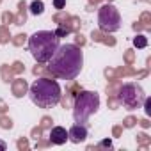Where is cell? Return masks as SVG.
<instances>
[{
	"label": "cell",
	"mask_w": 151,
	"mask_h": 151,
	"mask_svg": "<svg viewBox=\"0 0 151 151\" xmlns=\"http://www.w3.org/2000/svg\"><path fill=\"white\" fill-rule=\"evenodd\" d=\"M84 66V53L77 45H59L52 59L48 60V69L53 78L75 80Z\"/></svg>",
	"instance_id": "1"
},
{
	"label": "cell",
	"mask_w": 151,
	"mask_h": 151,
	"mask_svg": "<svg viewBox=\"0 0 151 151\" xmlns=\"http://www.w3.org/2000/svg\"><path fill=\"white\" fill-rule=\"evenodd\" d=\"M60 86L52 80V77H39L30 87H29V96L34 105L39 109H52L59 103L60 100Z\"/></svg>",
	"instance_id": "2"
},
{
	"label": "cell",
	"mask_w": 151,
	"mask_h": 151,
	"mask_svg": "<svg viewBox=\"0 0 151 151\" xmlns=\"http://www.w3.org/2000/svg\"><path fill=\"white\" fill-rule=\"evenodd\" d=\"M60 37L55 36V32L52 30H39L34 32L29 37V52L32 53V57L36 59V62H48L52 59V55L55 53V50L59 48Z\"/></svg>",
	"instance_id": "3"
},
{
	"label": "cell",
	"mask_w": 151,
	"mask_h": 151,
	"mask_svg": "<svg viewBox=\"0 0 151 151\" xmlns=\"http://www.w3.org/2000/svg\"><path fill=\"white\" fill-rule=\"evenodd\" d=\"M100 109V94L96 91H80L75 96L73 101V117L75 123L86 124L93 114H96Z\"/></svg>",
	"instance_id": "4"
},
{
	"label": "cell",
	"mask_w": 151,
	"mask_h": 151,
	"mask_svg": "<svg viewBox=\"0 0 151 151\" xmlns=\"http://www.w3.org/2000/svg\"><path fill=\"white\" fill-rule=\"evenodd\" d=\"M117 98H119V103L126 110H135V109L142 107V101H144L146 94H144V89L139 84L128 82V84H121V87L117 91Z\"/></svg>",
	"instance_id": "5"
},
{
	"label": "cell",
	"mask_w": 151,
	"mask_h": 151,
	"mask_svg": "<svg viewBox=\"0 0 151 151\" xmlns=\"http://www.w3.org/2000/svg\"><path fill=\"white\" fill-rule=\"evenodd\" d=\"M98 25H100V30L105 34H112L121 29V14L112 2L103 4L98 9Z\"/></svg>",
	"instance_id": "6"
},
{
	"label": "cell",
	"mask_w": 151,
	"mask_h": 151,
	"mask_svg": "<svg viewBox=\"0 0 151 151\" xmlns=\"http://www.w3.org/2000/svg\"><path fill=\"white\" fill-rule=\"evenodd\" d=\"M80 91H82V86H80L78 82L71 80V84L66 87V94H60V100H59V103H60L64 109H69V107L73 105V101H75V96H77Z\"/></svg>",
	"instance_id": "7"
},
{
	"label": "cell",
	"mask_w": 151,
	"mask_h": 151,
	"mask_svg": "<svg viewBox=\"0 0 151 151\" xmlns=\"http://www.w3.org/2000/svg\"><path fill=\"white\" fill-rule=\"evenodd\" d=\"M87 139V126L86 124H73L68 130V140H71L73 144H80Z\"/></svg>",
	"instance_id": "8"
},
{
	"label": "cell",
	"mask_w": 151,
	"mask_h": 151,
	"mask_svg": "<svg viewBox=\"0 0 151 151\" xmlns=\"http://www.w3.org/2000/svg\"><path fill=\"white\" fill-rule=\"evenodd\" d=\"M48 139H50L52 144L62 146V144H66V140H68V132H66V128H62V126H52Z\"/></svg>",
	"instance_id": "9"
},
{
	"label": "cell",
	"mask_w": 151,
	"mask_h": 151,
	"mask_svg": "<svg viewBox=\"0 0 151 151\" xmlns=\"http://www.w3.org/2000/svg\"><path fill=\"white\" fill-rule=\"evenodd\" d=\"M11 93L14 98H23L29 93V84L25 78H13L11 80Z\"/></svg>",
	"instance_id": "10"
},
{
	"label": "cell",
	"mask_w": 151,
	"mask_h": 151,
	"mask_svg": "<svg viewBox=\"0 0 151 151\" xmlns=\"http://www.w3.org/2000/svg\"><path fill=\"white\" fill-rule=\"evenodd\" d=\"M27 14H29V6L25 0H20L18 2V13L14 14V25L22 27L27 23Z\"/></svg>",
	"instance_id": "11"
},
{
	"label": "cell",
	"mask_w": 151,
	"mask_h": 151,
	"mask_svg": "<svg viewBox=\"0 0 151 151\" xmlns=\"http://www.w3.org/2000/svg\"><path fill=\"white\" fill-rule=\"evenodd\" d=\"M62 25H64L71 34H75V32H80V29H82V20H80L78 16H71V14H69L68 20H66Z\"/></svg>",
	"instance_id": "12"
},
{
	"label": "cell",
	"mask_w": 151,
	"mask_h": 151,
	"mask_svg": "<svg viewBox=\"0 0 151 151\" xmlns=\"http://www.w3.org/2000/svg\"><path fill=\"white\" fill-rule=\"evenodd\" d=\"M135 73H137V69H135L133 66H128V64H124V66H119V68L116 69V77H117V78H124V77H135Z\"/></svg>",
	"instance_id": "13"
},
{
	"label": "cell",
	"mask_w": 151,
	"mask_h": 151,
	"mask_svg": "<svg viewBox=\"0 0 151 151\" xmlns=\"http://www.w3.org/2000/svg\"><path fill=\"white\" fill-rule=\"evenodd\" d=\"M121 87V78H114V80H109L105 91H107V96H117V91Z\"/></svg>",
	"instance_id": "14"
},
{
	"label": "cell",
	"mask_w": 151,
	"mask_h": 151,
	"mask_svg": "<svg viewBox=\"0 0 151 151\" xmlns=\"http://www.w3.org/2000/svg\"><path fill=\"white\" fill-rule=\"evenodd\" d=\"M135 140H137V144H139V147L142 149V151H146V149H149V146H151V137L147 135V133H137V137H135Z\"/></svg>",
	"instance_id": "15"
},
{
	"label": "cell",
	"mask_w": 151,
	"mask_h": 151,
	"mask_svg": "<svg viewBox=\"0 0 151 151\" xmlns=\"http://www.w3.org/2000/svg\"><path fill=\"white\" fill-rule=\"evenodd\" d=\"M13 69H11V66L9 64H2L0 66V77H2V82L4 84H9L11 80H13Z\"/></svg>",
	"instance_id": "16"
},
{
	"label": "cell",
	"mask_w": 151,
	"mask_h": 151,
	"mask_svg": "<svg viewBox=\"0 0 151 151\" xmlns=\"http://www.w3.org/2000/svg\"><path fill=\"white\" fill-rule=\"evenodd\" d=\"M29 13L34 14V16H39L45 13V4H43V0H34V2L29 6Z\"/></svg>",
	"instance_id": "17"
},
{
	"label": "cell",
	"mask_w": 151,
	"mask_h": 151,
	"mask_svg": "<svg viewBox=\"0 0 151 151\" xmlns=\"http://www.w3.org/2000/svg\"><path fill=\"white\" fill-rule=\"evenodd\" d=\"M32 73L36 75V77H52V73H50V69H48L46 66H43L41 62H37V64L34 66ZM52 78H53V77H52Z\"/></svg>",
	"instance_id": "18"
},
{
	"label": "cell",
	"mask_w": 151,
	"mask_h": 151,
	"mask_svg": "<svg viewBox=\"0 0 151 151\" xmlns=\"http://www.w3.org/2000/svg\"><path fill=\"white\" fill-rule=\"evenodd\" d=\"M11 41V30L7 25H0V45H7Z\"/></svg>",
	"instance_id": "19"
},
{
	"label": "cell",
	"mask_w": 151,
	"mask_h": 151,
	"mask_svg": "<svg viewBox=\"0 0 151 151\" xmlns=\"http://www.w3.org/2000/svg\"><path fill=\"white\" fill-rule=\"evenodd\" d=\"M13 126H14V123H13V119L9 116L0 114V128H2V130H11Z\"/></svg>",
	"instance_id": "20"
},
{
	"label": "cell",
	"mask_w": 151,
	"mask_h": 151,
	"mask_svg": "<svg viewBox=\"0 0 151 151\" xmlns=\"http://www.w3.org/2000/svg\"><path fill=\"white\" fill-rule=\"evenodd\" d=\"M68 16H69V14H68L66 11H62V9H60V11H57V13L52 16V22H53V23H57V25H62V23L68 20Z\"/></svg>",
	"instance_id": "21"
},
{
	"label": "cell",
	"mask_w": 151,
	"mask_h": 151,
	"mask_svg": "<svg viewBox=\"0 0 151 151\" xmlns=\"http://www.w3.org/2000/svg\"><path fill=\"white\" fill-rule=\"evenodd\" d=\"M135 59H137V55H135L133 48H128V50H124V57H123L124 64H128V66H133V64H135Z\"/></svg>",
	"instance_id": "22"
},
{
	"label": "cell",
	"mask_w": 151,
	"mask_h": 151,
	"mask_svg": "<svg viewBox=\"0 0 151 151\" xmlns=\"http://www.w3.org/2000/svg\"><path fill=\"white\" fill-rule=\"evenodd\" d=\"M139 22L146 27V30H151V13H149V11H142Z\"/></svg>",
	"instance_id": "23"
},
{
	"label": "cell",
	"mask_w": 151,
	"mask_h": 151,
	"mask_svg": "<svg viewBox=\"0 0 151 151\" xmlns=\"http://www.w3.org/2000/svg\"><path fill=\"white\" fill-rule=\"evenodd\" d=\"M27 37H29L27 34H22V32H20V34H16V36H11V43H13L14 46H23L25 41H27Z\"/></svg>",
	"instance_id": "24"
},
{
	"label": "cell",
	"mask_w": 151,
	"mask_h": 151,
	"mask_svg": "<svg viewBox=\"0 0 151 151\" xmlns=\"http://www.w3.org/2000/svg\"><path fill=\"white\" fill-rule=\"evenodd\" d=\"M133 46L135 48H146L147 46V37L142 34H137V37H133Z\"/></svg>",
	"instance_id": "25"
},
{
	"label": "cell",
	"mask_w": 151,
	"mask_h": 151,
	"mask_svg": "<svg viewBox=\"0 0 151 151\" xmlns=\"http://www.w3.org/2000/svg\"><path fill=\"white\" fill-rule=\"evenodd\" d=\"M0 18H2V25H7V27H9L11 23L14 25V14H13L11 11H4Z\"/></svg>",
	"instance_id": "26"
},
{
	"label": "cell",
	"mask_w": 151,
	"mask_h": 151,
	"mask_svg": "<svg viewBox=\"0 0 151 151\" xmlns=\"http://www.w3.org/2000/svg\"><path fill=\"white\" fill-rule=\"evenodd\" d=\"M110 147H112V140L110 139H103L96 146H87V149H110Z\"/></svg>",
	"instance_id": "27"
},
{
	"label": "cell",
	"mask_w": 151,
	"mask_h": 151,
	"mask_svg": "<svg viewBox=\"0 0 151 151\" xmlns=\"http://www.w3.org/2000/svg\"><path fill=\"white\" fill-rule=\"evenodd\" d=\"M107 107H109L110 110H117V109L121 107L119 98H117V96H109V98H107Z\"/></svg>",
	"instance_id": "28"
},
{
	"label": "cell",
	"mask_w": 151,
	"mask_h": 151,
	"mask_svg": "<svg viewBox=\"0 0 151 151\" xmlns=\"http://www.w3.org/2000/svg\"><path fill=\"white\" fill-rule=\"evenodd\" d=\"M16 147H18V151H27V149L30 147L29 137H20V139L16 140Z\"/></svg>",
	"instance_id": "29"
},
{
	"label": "cell",
	"mask_w": 151,
	"mask_h": 151,
	"mask_svg": "<svg viewBox=\"0 0 151 151\" xmlns=\"http://www.w3.org/2000/svg\"><path fill=\"white\" fill-rule=\"evenodd\" d=\"M11 69H13V73H14V75H22V73L25 71V66H23V62H22V60H14V62L11 64Z\"/></svg>",
	"instance_id": "30"
},
{
	"label": "cell",
	"mask_w": 151,
	"mask_h": 151,
	"mask_svg": "<svg viewBox=\"0 0 151 151\" xmlns=\"http://www.w3.org/2000/svg\"><path fill=\"white\" fill-rule=\"evenodd\" d=\"M135 124H137V117H135V116H126V117L123 119V124H121V126H123V128H133Z\"/></svg>",
	"instance_id": "31"
},
{
	"label": "cell",
	"mask_w": 151,
	"mask_h": 151,
	"mask_svg": "<svg viewBox=\"0 0 151 151\" xmlns=\"http://www.w3.org/2000/svg\"><path fill=\"white\" fill-rule=\"evenodd\" d=\"M52 124H53V119H52L50 116H43V117H41V121H39V126H41L43 130H50V128H52Z\"/></svg>",
	"instance_id": "32"
},
{
	"label": "cell",
	"mask_w": 151,
	"mask_h": 151,
	"mask_svg": "<svg viewBox=\"0 0 151 151\" xmlns=\"http://www.w3.org/2000/svg\"><path fill=\"white\" fill-rule=\"evenodd\" d=\"M52 146V142H50V139H45V137H39L37 140H36V149H41V147H50Z\"/></svg>",
	"instance_id": "33"
},
{
	"label": "cell",
	"mask_w": 151,
	"mask_h": 151,
	"mask_svg": "<svg viewBox=\"0 0 151 151\" xmlns=\"http://www.w3.org/2000/svg\"><path fill=\"white\" fill-rule=\"evenodd\" d=\"M86 43H87V39H86V36H84V34H80V32H75V45L82 48Z\"/></svg>",
	"instance_id": "34"
},
{
	"label": "cell",
	"mask_w": 151,
	"mask_h": 151,
	"mask_svg": "<svg viewBox=\"0 0 151 151\" xmlns=\"http://www.w3.org/2000/svg\"><path fill=\"white\" fill-rule=\"evenodd\" d=\"M103 34H105V32H101L100 29H96V30H93V32H91V39H93L94 43H101V39H103Z\"/></svg>",
	"instance_id": "35"
},
{
	"label": "cell",
	"mask_w": 151,
	"mask_h": 151,
	"mask_svg": "<svg viewBox=\"0 0 151 151\" xmlns=\"http://www.w3.org/2000/svg\"><path fill=\"white\" fill-rule=\"evenodd\" d=\"M101 43L103 45H107V46H116V37H112L110 34H103V39H101Z\"/></svg>",
	"instance_id": "36"
},
{
	"label": "cell",
	"mask_w": 151,
	"mask_h": 151,
	"mask_svg": "<svg viewBox=\"0 0 151 151\" xmlns=\"http://www.w3.org/2000/svg\"><path fill=\"white\" fill-rule=\"evenodd\" d=\"M103 75H105V78H107V80H114V78H117L114 68H105V69H103Z\"/></svg>",
	"instance_id": "37"
},
{
	"label": "cell",
	"mask_w": 151,
	"mask_h": 151,
	"mask_svg": "<svg viewBox=\"0 0 151 151\" xmlns=\"http://www.w3.org/2000/svg\"><path fill=\"white\" fill-rule=\"evenodd\" d=\"M68 34H71V32H69L64 25H57V30H55V36H57V37H66Z\"/></svg>",
	"instance_id": "38"
},
{
	"label": "cell",
	"mask_w": 151,
	"mask_h": 151,
	"mask_svg": "<svg viewBox=\"0 0 151 151\" xmlns=\"http://www.w3.org/2000/svg\"><path fill=\"white\" fill-rule=\"evenodd\" d=\"M43 132H45V130H43V128H41V126H34V128H32V130H30V137H32V139H36V140H37V139H39V137H43Z\"/></svg>",
	"instance_id": "39"
},
{
	"label": "cell",
	"mask_w": 151,
	"mask_h": 151,
	"mask_svg": "<svg viewBox=\"0 0 151 151\" xmlns=\"http://www.w3.org/2000/svg\"><path fill=\"white\" fill-rule=\"evenodd\" d=\"M123 130H124V128H123L121 124H114V126H112V137H116V139L121 137V135H123Z\"/></svg>",
	"instance_id": "40"
},
{
	"label": "cell",
	"mask_w": 151,
	"mask_h": 151,
	"mask_svg": "<svg viewBox=\"0 0 151 151\" xmlns=\"http://www.w3.org/2000/svg\"><path fill=\"white\" fill-rule=\"evenodd\" d=\"M53 7H55L57 11L64 9V7H66V0H53Z\"/></svg>",
	"instance_id": "41"
},
{
	"label": "cell",
	"mask_w": 151,
	"mask_h": 151,
	"mask_svg": "<svg viewBox=\"0 0 151 151\" xmlns=\"http://www.w3.org/2000/svg\"><path fill=\"white\" fill-rule=\"evenodd\" d=\"M142 105H144V110H146V114L149 116V114H151V100H149V98H144Z\"/></svg>",
	"instance_id": "42"
},
{
	"label": "cell",
	"mask_w": 151,
	"mask_h": 151,
	"mask_svg": "<svg viewBox=\"0 0 151 151\" xmlns=\"http://www.w3.org/2000/svg\"><path fill=\"white\" fill-rule=\"evenodd\" d=\"M132 29H133L135 32H142V30H146V27H144V25H142L140 22H135V23L132 25Z\"/></svg>",
	"instance_id": "43"
},
{
	"label": "cell",
	"mask_w": 151,
	"mask_h": 151,
	"mask_svg": "<svg viewBox=\"0 0 151 151\" xmlns=\"http://www.w3.org/2000/svg\"><path fill=\"white\" fill-rule=\"evenodd\" d=\"M137 123H139L142 128H149V126H151V123H149V119H147V117H144V119H140V121H137Z\"/></svg>",
	"instance_id": "44"
},
{
	"label": "cell",
	"mask_w": 151,
	"mask_h": 151,
	"mask_svg": "<svg viewBox=\"0 0 151 151\" xmlns=\"http://www.w3.org/2000/svg\"><path fill=\"white\" fill-rule=\"evenodd\" d=\"M147 73H149V71H147V68H146V69H142V71H137L135 77H137V78H144V77H147Z\"/></svg>",
	"instance_id": "45"
},
{
	"label": "cell",
	"mask_w": 151,
	"mask_h": 151,
	"mask_svg": "<svg viewBox=\"0 0 151 151\" xmlns=\"http://www.w3.org/2000/svg\"><path fill=\"white\" fill-rule=\"evenodd\" d=\"M7 109H9V107H7L6 103H0V114H6V112H7Z\"/></svg>",
	"instance_id": "46"
},
{
	"label": "cell",
	"mask_w": 151,
	"mask_h": 151,
	"mask_svg": "<svg viewBox=\"0 0 151 151\" xmlns=\"http://www.w3.org/2000/svg\"><path fill=\"white\" fill-rule=\"evenodd\" d=\"M100 2H103V0H89V6H94V7H98V4Z\"/></svg>",
	"instance_id": "47"
},
{
	"label": "cell",
	"mask_w": 151,
	"mask_h": 151,
	"mask_svg": "<svg viewBox=\"0 0 151 151\" xmlns=\"http://www.w3.org/2000/svg\"><path fill=\"white\" fill-rule=\"evenodd\" d=\"M6 149H7V144L4 140H0V151H6Z\"/></svg>",
	"instance_id": "48"
},
{
	"label": "cell",
	"mask_w": 151,
	"mask_h": 151,
	"mask_svg": "<svg viewBox=\"0 0 151 151\" xmlns=\"http://www.w3.org/2000/svg\"><path fill=\"white\" fill-rule=\"evenodd\" d=\"M107 2H112V0H107Z\"/></svg>",
	"instance_id": "49"
},
{
	"label": "cell",
	"mask_w": 151,
	"mask_h": 151,
	"mask_svg": "<svg viewBox=\"0 0 151 151\" xmlns=\"http://www.w3.org/2000/svg\"><path fill=\"white\" fill-rule=\"evenodd\" d=\"M0 4H2V0H0Z\"/></svg>",
	"instance_id": "50"
}]
</instances>
